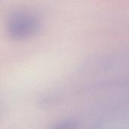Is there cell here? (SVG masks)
Returning a JSON list of instances; mask_svg holds the SVG:
<instances>
[{
    "label": "cell",
    "instance_id": "obj_1",
    "mask_svg": "<svg viewBox=\"0 0 129 129\" xmlns=\"http://www.w3.org/2000/svg\"><path fill=\"white\" fill-rule=\"evenodd\" d=\"M40 27L39 17L35 13L28 11H14L6 20L7 33L15 40H23L35 36Z\"/></svg>",
    "mask_w": 129,
    "mask_h": 129
},
{
    "label": "cell",
    "instance_id": "obj_2",
    "mask_svg": "<svg viewBox=\"0 0 129 129\" xmlns=\"http://www.w3.org/2000/svg\"><path fill=\"white\" fill-rule=\"evenodd\" d=\"M53 129H76V122L73 119H65L55 125Z\"/></svg>",
    "mask_w": 129,
    "mask_h": 129
}]
</instances>
